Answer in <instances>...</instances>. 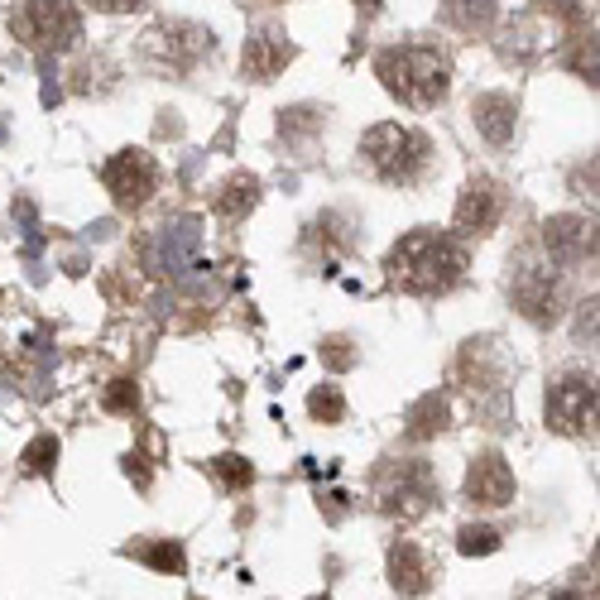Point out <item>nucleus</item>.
Wrapping results in <instances>:
<instances>
[{
  "mask_svg": "<svg viewBox=\"0 0 600 600\" xmlns=\"http://www.w3.org/2000/svg\"><path fill=\"white\" fill-rule=\"evenodd\" d=\"M384 274L399 293H413V298H437L452 284H461L466 274V245L461 236H447L437 226H418L408 236L394 240L389 260H384Z\"/></svg>",
  "mask_w": 600,
  "mask_h": 600,
  "instance_id": "1",
  "label": "nucleus"
},
{
  "mask_svg": "<svg viewBox=\"0 0 600 600\" xmlns=\"http://www.w3.org/2000/svg\"><path fill=\"white\" fill-rule=\"evenodd\" d=\"M375 77L384 82V92L399 96L404 106L428 111L452 87V63H447L442 48L432 44H394L375 58Z\"/></svg>",
  "mask_w": 600,
  "mask_h": 600,
  "instance_id": "2",
  "label": "nucleus"
},
{
  "mask_svg": "<svg viewBox=\"0 0 600 600\" xmlns=\"http://www.w3.org/2000/svg\"><path fill=\"white\" fill-rule=\"evenodd\" d=\"M360 154H365L370 173L384 178V183H413L428 168V135L408 130L399 120H380V125L365 130Z\"/></svg>",
  "mask_w": 600,
  "mask_h": 600,
  "instance_id": "3",
  "label": "nucleus"
},
{
  "mask_svg": "<svg viewBox=\"0 0 600 600\" xmlns=\"http://www.w3.org/2000/svg\"><path fill=\"white\" fill-rule=\"evenodd\" d=\"M10 34L34 53H68L82 39V10L72 0H20L10 15Z\"/></svg>",
  "mask_w": 600,
  "mask_h": 600,
  "instance_id": "4",
  "label": "nucleus"
},
{
  "mask_svg": "<svg viewBox=\"0 0 600 600\" xmlns=\"http://www.w3.org/2000/svg\"><path fill=\"white\" fill-rule=\"evenodd\" d=\"M375 500L384 514L394 519H418L428 514V504L437 500V480H432L428 461H389L375 476Z\"/></svg>",
  "mask_w": 600,
  "mask_h": 600,
  "instance_id": "5",
  "label": "nucleus"
},
{
  "mask_svg": "<svg viewBox=\"0 0 600 600\" xmlns=\"http://www.w3.org/2000/svg\"><path fill=\"white\" fill-rule=\"evenodd\" d=\"M101 183H106V192L116 197L120 212H140L144 202L159 192V164H154L149 149H120V154L106 159Z\"/></svg>",
  "mask_w": 600,
  "mask_h": 600,
  "instance_id": "6",
  "label": "nucleus"
},
{
  "mask_svg": "<svg viewBox=\"0 0 600 600\" xmlns=\"http://www.w3.org/2000/svg\"><path fill=\"white\" fill-rule=\"evenodd\" d=\"M144 48H149V58L168 72H192L207 53L216 48L212 29H202V24L192 20H173V24H159V29H149L144 34Z\"/></svg>",
  "mask_w": 600,
  "mask_h": 600,
  "instance_id": "7",
  "label": "nucleus"
},
{
  "mask_svg": "<svg viewBox=\"0 0 600 600\" xmlns=\"http://www.w3.org/2000/svg\"><path fill=\"white\" fill-rule=\"evenodd\" d=\"M591 423H596V375L572 370V375L552 380L548 384V428L567 432V437H581Z\"/></svg>",
  "mask_w": 600,
  "mask_h": 600,
  "instance_id": "8",
  "label": "nucleus"
},
{
  "mask_svg": "<svg viewBox=\"0 0 600 600\" xmlns=\"http://www.w3.org/2000/svg\"><path fill=\"white\" fill-rule=\"evenodd\" d=\"M504 216V188L495 178H471L456 197V231L461 236H490Z\"/></svg>",
  "mask_w": 600,
  "mask_h": 600,
  "instance_id": "9",
  "label": "nucleus"
},
{
  "mask_svg": "<svg viewBox=\"0 0 600 600\" xmlns=\"http://www.w3.org/2000/svg\"><path fill=\"white\" fill-rule=\"evenodd\" d=\"M543 250H548L552 264H562V269L596 260V226H591L586 216H548V221H543Z\"/></svg>",
  "mask_w": 600,
  "mask_h": 600,
  "instance_id": "10",
  "label": "nucleus"
},
{
  "mask_svg": "<svg viewBox=\"0 0 600 600\" xmlns=\"http://www.w3.org/2000/svg\"><path fill=\"white\" fill-rule=\"evenodd\" d=\"M466 500L480 504V509H504L514 500V471L500 452H480L466 466Z\"/></svg>",
  "mask_w": 600,
  "mask_h": 600,
  "instance_id": "11",
  "label": "nucleus"
},
{
  "mask_svg": "<svg viewBox=\"0 0 600 600\" xmlns=\"http://www.w3.org/2000/svg\"><path fill=\"white\" fill-rule=\"evenodd\" d=\"M557 303H562V284H557V274L552 269H538V264H524L519 269V279H514V308L524 312L528 322H552L557 317Z\"/></svg>",
  "mask_w": 600,
  "mask_h": 600,
  "instance_id": "12",
  "label": "nucleus"
},
{
  "mask_svg": "<svg viewBox=\"0 0 600 600\" xmlns=\"http://www.w3.org/2000/svg\"><path fill=\"white\" fill-rule=\"evenodd\" d=\"M288 63H293V44H288V34H279V29H260V34H250L245 48H240V72H245L250 82H269V77H279Z\"/></svg>",
  "mask_w": 600,
  "mask_h": 600,
  "instance_id": "13",
  "label": "nucleus"
},
{
  "mask_svg": "<svg viewBox=\"0 0 600 600\" xmlns=\"http://www.w3.org/2000/svg\"><path fill=\"white\" fill-rule=\"evenodd\" d=\"M389 586H394L399 596H423L432 586V567H428V557L418 552V543L399 538V543L389 548Z\"/></svg>",
  "mask_w": 600,
  "mask_h": 600,
  "instance_id": "14",
  "label": "nucleus"
},
{
  "mask_svg": "<svg viewBox=\"0 0 600 600\" xmlns=\"http://www.w3.org/2000/svg\"><path fill=\"white\" fill-rule=\"evenodd\" d=\"M471 116H476V130L490 144H504L514 135V120H519V101L504 92H480L471 101Z\"/></svg>",
  "mask_w": 600,
  "mask_h": 600,
  "instance_id": "15",
  "label": "nucleus"
},
{
  "mask_svg": "<svg viewBox=\"0 0 600 600\" xmlns=\"http://www.w3.org/2000/svg\"><path fill=\"white\" fill-rule=\"evenodd\" d=\"M255 202H260V178L255 173H236V178H226L221 192H216V216H226V221H240V216L255 212Z\"/></svg>",
  "mask_w": 600,
  "mask_h": 600,
  "instance_id": "16",
  "label": "nucleus"
},
{
  "mask_svg": "<svg viewBox=\"0 0 600 600\" xmlns=\"http://www.w3.org/2000/svg\"><path fill=\"white\" fill-rule=\"evenodd\" d=\"M442 428H447V399H442V394H423L418 404L408 408V418H404L408 442H428V437H437Z\"/></svg>",
  "mask_w": 600,
  "mask_h": 600,
  "instance_id": "17",
  "label": "nucleus"
},
{
  "mask_svg": "<svg viewBox=\"0 0 600 600\" xmlns=\"http://www.w3.org/2000/svg\"><path fill=\"white\" fill-rule=\"evenodd\" d=\"M500 15L495 0H447V24H456L461 34H485Z\"/></svg>",
  "mask_w": 600,
  "mask_h": 600,
  "instance_id": "18",
  "label": "nucleus"
},
{
  "mask_svg": "<svg viewBox=\"0 0 600 600\" xmlns=\"http://www.w3.org/2000/svg\"><path fill=\"white\" fill-rule=\"evenodd\" d=\"M24 476H53V466H58V437L44 432V437H34L29 447H24Z\"/></svg>",
  "mask_w": 600,
  "mask_h": 600,
  "instance_id": "19",
  "label": "nucleus"
},
{
  "mask_svg": "<svg viewBox=\"0 0 600 600\" xmlns=\"http://www.w3.org/2000/svg\"><path fill=\"white\" fill-rule=\"evenodd\" d=\"M308 413L317 423H341L346 418V399H341V389L336 384H317L308 394Z\"/></svg>",
  "mask_w": 600,
  "mask_h": 600,
  "instance_id": "20",
  "label": "nucleus"
},
{
  "mask_svg": "<svg viewBox=\"0 0 600 600\" xmlns=\"http://www.w3.org/2000/svg\"><path fill=\"white\" fill-rule=\"evenodd\" d=\"M500 533L490 524H466L461 533H456V548L466 552V557H490V552H500Z\"/></svg>",
  "mask_w": 600,
  "mask_h": 600,
  "instance_id": "21",
  "label": "nucleus"
},
{
  "mask_svg": "<svg viewBox=\"0 0 600 600\" xmlns=\"http://www.w3.org/2000/svg\"><path fill=\"white\" fill-rule=\"evenodd\" d=\"M140 557L154 567V572H168V576H183V567H188V557H183V548L178 543H149V548H140Z\"/></svg>",
  "mask_w": 600,
  "mask_h": 600,
  "instance_id": "22",
  "label": "nucleus"
},
{
  "mask_svg": "<svg viewBox=\"0 0 600 600\" xmlns=\"http://www.w3.org/2000/svg\"><path fill=\"white\" fill-rule=\"evenodd\" d=\"M212 471L221 476V485H226V490H245V485L255 480V466H250L245 456H236V452L216 456V461H212Z\"/></svg>",
  "mask_w": 600,
  "mask_h": 600,
  "instance_id": "23",
  "label": "nucleus"
},
{
  "mask_svg": "<svg viewBox=\"0 0 600 600\" xmlns=\"http://www.w3.org/2000/svg\"><path fill=\"white\" fill-rule=\"evenodd\" d=\"M101 404L111 408V413H130V408L140 404V389H135V380H111L106 384V399Z\"/></svg>",
  "mask_w": 600,
  "mask_h": 600,
  "instance_id": "24",
  "label": "nucleus"
},
{
  "mask_svg": "<svg viewBox=\"0 0 600 600\" xmlns=\"http://www.w3.org/2000/svg\"><path fill=\"white\" fill-rule=\"evenodd\" d=\"M322 360H327L332 370H351V365H356V346H351V336H327V341H322Z\"/></svg>",
  "mask_w": 600,
  "mask_h": 600,
  "instance_id": "25",
  "label": "nucleus"
},
{
  "mask_svg": "<svg viewBox=\"0 0 600 600\" xmlns=\"http://www.w3.org/2000/svg\"><path fill=\"white\" fill-rule=\"evenodd\" d=\"M576 336H581V341H591V346H596V298H591V303H581V308H576Z\"/></svg>",
  "mask_w": 600,
  "mask_h": 600,
  "instance_id": "26",
  "label": "nucleus"
},
{
  "mask_svg": "<svg viewBox=\"0 0 600 600\" xmlns=\"http://www.w3.org/2000/svg\"><path fill=\"white\" fill-rule=\"evenodd\" d=\"M92 10H101V15H125V10H140L144 0H87Z\"/></svg>",
  "mask_w": 600,
  "mask_h": 600,
  "instance_id": "27",
  "label": "nucleus"
},
{
  "mask_svg": "<svg viewBox=\"0 0 600 600\" xmlns=\"http://www.w3.org/2000/svg\"><path fill=\"white\" fill-rule=\"evenodd\" d=\"M351 5H356V10H360V20H370V15L380 10V0H351Z\"/></svg>",
  "mask_w": 600,
  "mask_h": 600,
  "instance_id": "28",
  "label": "nucleus"
},
{
  "mask_svg": "<svg viewBox=\"0 0 600 600\" xmlns=\"http://www.w3.org/2000/svg\"><path fill=\"white\" fill-rule=\"evenodd\" d=\"M552 600H581V596H576V591H562V596H552Z\"/></svg>",
  "mask_w": 600,
  "mask_h": 600,
  "instance_id": "29",
  "label": "nucleus"
},
{
  "mask_svg": "<svg viewBox=\"0 0 600 600\" xmlns=\"http://www.w3.org/2000/svg\"><path fill=\"white\" fill-rule=\"evenodd\" d=\"M317 600H327V596H317Z\"/></svg>",
  "mask_w": 600,
  "mask_h": 600,
  "instance_id": "30",
  "label": "nucleus"
}]
</instances>
